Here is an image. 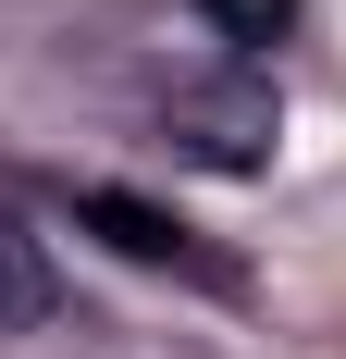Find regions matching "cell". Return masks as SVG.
<instances>
[{
    "label": "cell",
    "instance_id": "1",
    "mask_svg": "<svg viewBox=\"0 0 346 359\" xmlns=\"http://www.w3.org/2000/svg\"><path fill=\"white\" fill-rule=\"evenodd\" d=\"M148 149L186 161V174H272V149H284L272 74L198 62V74H173V87H148Z\"/></svg>",
    "mask_w": 346,
    "mask_h": 359
},
{
    "label": "cell",
    "instance_id": "2",
    "mask_svg": "<svg viewBox=\"0 0 346 359\" xmlns=\"http://www.w3.org/2000/svg\"><path fill=\"white\" fill-rule=\"evenodd\" d=\"M74 223L111 236L124 260H148V273H210V285H223V260H198V248H186V223L148 211V198H124V186H74Z\"/></svg>",
    "mask_w": 346,
    "mask_h": 359
},
{
    "label": "cell",
    "instance_id": "3",
    "mask_svg": "<svg viewBox=\"0 0 346 359\" xmlns=\"http://www.w3.org/2000/svg\"><path fill=\"white\" fill-rule=\"evenodd\" d=\"M62 310V273H50V236H37L25 211H0V334H25Z\"/></svg>",
    "mask_w": 346,
    "mask_h": 359
}]
</instances>
